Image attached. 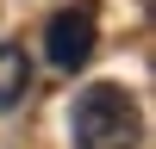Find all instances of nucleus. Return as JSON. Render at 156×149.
Returning <instances> with one entry per match:
<instances>
[{
	"label": "nucleus",
	"mask_w": 156,
	"mask_h": 149,
	"mask_svg": "<svg viewBox=\"0 0 156 149\" xmlns=\"http://www.w3.org/2000/svg\"><path fill=\"white\" fill-rule=\"evenodd\" d=\"M69 137L75 149H137L144 137V112L125 87L112 81H87L75 93V112H69Z\"/></svg>",
	"instance_id": "obj_1"
},
{
	"label": "nucleus",
	"mask_w": 156,
	"mask_h": 149,
	"mask_svg": "<svg viewBox=\"0 0 156 149\" xmlns=\"http://www.w3.org/2000/svg\"><path fill=\"white\" fill-rule=\"evenodd\" d=\"M44 56H50V68H62V74L87 68V56H94V6H87V0H62L44 19Z\"/></svg>",
	"instance_id": "obj_2"
},
{
	"label": "nucleus",
	"mask_w": 156,
	"mask_h": 149,
	"mask_svg": "<svg viewBox=\"0 0 156 149\" xmlns=\"http://www.w3.org/2000/svg\"><path fill=\"white\" fill-rule=\"evenodd\" d=\"M31 56H25V44H0V112H12L25 93H31Z\"/></svg>",
	"instance_id": "obj_3"
}]
</instances>
